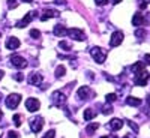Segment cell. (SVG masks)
Wrapping results in <instances>:
<instances>
[{"mask_svg": "<svg viewBox=\"0 0 150 138\" xmlns=\"http://www.w3.org/2000/svg\"><path fill=\"white\" fill-rule=\"evenodd\" d=\"M60 47L63 48V50H71V48H72V47H71L68 42H65V41H60Z\"/></svg>", "mask_w": 150, "mask_h": 138, "instance_id": "30", "label": "cell"}, {"mask_svg": "<svg viewBox=\"0 0 150 138\" xmlns=\"http://www.w3.org/2000/svg\"><path fill=\"white\" fill-rule=\"evenodd\" d=\"M20 45H21V42L17 39V38H14V36L8 38V41H6V48L8 50H17Z\"/></svg>", "mask_w": 150, "mask_h": 138, "instance_id": "12", "label": "cell"}, {"mask_svg": "<svg viewBox=\"0 0 150 138\" xmlns=\"http://www.w3.org/2000/svg\"><path fill=\"white\" fill-rule=\"evenodd\" d=\"M8 137H9V138H18L20 135H18L17 132H14V131H9V132H8Z\"/></svg>", "mask_w": 150, "mask_h": 138, "instance_id": "32", "label": "cell"}, {"mask_svg": "<svg viewBox=\"0 0 150 138\" xmlns=\"http://www.w3.org/2000/svg\"><path fill=\"white\" fill-rule=\"evenodd\" d=\"M54 135H56V131H54V129H51V131L45 132V135H44L42 138H54Z\"/></svg>", "mask_w": 150, "mask_h": 138, "instance_id": "26", "label": "cell"}, {"mask_svg": "<svg viewBox=\"0 0 150 138\" xmlns=\"http://www.w3.org/2000/svg\"><path fill=\"white\" fill-rule=\"evenodd\" d=\"M39 107H41V102L38 101V99H35V98H29L27 101H26V108H27L30 113L38 111V110H39Z\"/></svg>", "mask_w": 150, "mask_h": 138, "instance_id": "8", "label": "cell"}, {"mask_svg": "<svg viewBox=\"0 0 150 138\" xmlns=\"http://www.w3.org/2000/svg\"><path fill=\"white\" fill-rule=\"evenodd\" d=\"M95 116H96V113H95L93 110H90V108H89V110H86V111L83 113V117H84V120H92Z\"/></svg>", "mask_w": 150, "mask_h": 138, "instance_id": "19", "label": "cell"}, {"mask_svg": "<svg viewBox=\"0 0 150 138\" xmlns=\"http://www.w3.org/2000/svg\"><path fill=\"white\" fill-rule=\"evenodd\" d=\"M105 99H107V102H114L116 99H117V95H116V93H108V95L105 96Z\"/></svg>", "mask_w": 150, "mask_h": 138, "instance_id": "23", "label": "cell"}, {"mask_svg": "<svg viewBox=\"0 0 150 138\" xmlns=\"http://www.w3.org/2000/svg\"><path fill=\"white\" fill-rule=\"evenodd\" d=\"M131 69H132L135 74H137V72H141V71H144V65L141 63V62H137V63H134V65H132V68H131Z\"/></svg>", "mask_w": 150, "mask_h": 138, "instance_id": "21", "label": "cell"}, {"mask_svg": "<svg viewBox=\"0 0 150 138\" xmlns=\"http://www.w3.org/2000/svg\"><path fill=\"white\" fill-rule=\"evenodd\" d=\"M122 126H123V120L122 119H111L110 120V123H108V128L111 129V131H120L122 129Z\"/></svg>", "mask_w": 150, "mask_h": 138, "instance_id": "11", "label": "cell"}, {"mask_svg": "<svg viewBox=\"0 0 150 138\" xmlns=\"http://www.w3.org/2000/svg\"><path fill=\"white\" fill-rule=\"evenodd\" d=\"M9 8H17V0H8Z\"/></svg>", "mask_w": 150, "mask_h": 138, "instance_id": "33", "label": "cell"}, {"mask_svg": "<svg viewBox=\"0 0 150 138\" xmlns=\"http://www.w3.org/2000/svg\"><path fill=\"white\" fill-rule=\"evenodd\" d=\"M122 41H123V33H122L120 30H117V32H114V33L111 35L110 45H111V47H117V45L122 44Z\"/></svg>", "mask_w": 150, "mask_h": 138, "instance_id": "10", "label": "cell"}, {"mask_svg": "<svg viewBox=\"0 0 150 138\" xmlns=\"http://www.w3.org/2000/svg\"><path fill=\"white\" fill-rule=\"evenodd\" d=\"M14 122H15V126H21V116L20 114H15L14 116Z\"/></svg>", "mask_w": 150, "mask_h": 138, "instance_id": "29", "label": "cell"}, {"mask_svg": "<svg viewBox=\"0 0 150 138\" xmlns=\"http://www.w3.org/2000/svg\"><path fill=\"white\" fill-rule=\"evenodd\" d=\"M3 117V113H2V110H0V119H2Z\"/></svg>", "mask_w": 150, "mask_h": 138, "instance_id": "41", "label": "cell"}, {"mask_svg": "<svg viewBox=\"0 0 150 138\" xmlns=\"http://www.w3.org/2000/svg\"><path fill=\"white\" fill-rule=\"evenodd\" d=\"M65 72H66V69H65V66H57V69H56V77L57 78H60V77H63L65 75Z\"/></svg>", "mask_w": 150, "mask_h": 138, "instance_id": "22", "label": "cell"}, {"mask_svg": "<svg viewBox=\"0 0 150 138\" xmlns=\"http://www.w3.org/2000/svg\"><path fill=\"white\" fill-rule=\"evenodd\" d=\"M56 5H66V0H56Z\"/></svg>", "mask_w": 150, "mask_h": 138, "instance_id": "36", "label": "cell"}, {"mask_svg": "<svg viewBox=\"0 0 150 138\" xmlns=\"http://www.w3.org/2000/svg\"><path fill=\"white\" fill-rule=\"evenodd\" d=\"M132 24H134V26H137V27L141 26V24H144V17L140 14V12H137V14L132 17Z\"/></svg>", "mask_w": 150, "mask_h": 138, "instance_id": "16", "label": "cell"}, {"mask_svg": "<svg viewBox=\"0 0 150 138\" xmlns=\"http://www.w3.org/2000/svg\"><path fill=\"white\" fill-rule=\"evenodd\" d=\"M54 17H59V12L57 11H45L44 14L41 15V21H47V20L54 18Z\"/></svg>", "mask_w": 150, "mask_h": 138, "instance_id": "15", "label": "cell"}, {"mask_svg": "<svg viewBox=\"0 0 150 138\" xmlns=\"http://www.w3.org/2000/svg\"><path fill=\"white\" fill-rule=\"evenodd\" d=\"M20 101H21V95H18V93H12V95H9L8 98H6V107L9 108V110H15L18 105H20Z\"/></svg>", "mask_w": 150, "mask_h": 138, "instance_id": "3", "label": "cell"}, {"mask_svg": "<svg viewBox=\"0 0 150 138\" xmlns=\"http://www.w3.org/2000/svg\"><path fill=\"white\" fill-rule=\"evenodd\" d=\"M3 75H5V72H3V71H0V78H2Z\"/></svg>", "mask_w": 150, "mask_h": 138, "instance_id": "39", "label": "cell"}, {"mask_svg": "<svg viewBox=\"0 0 150 138\" xmlns=\"http://www.w3.org/2000/svg\"><path fill=\"white\" fill-rule=\"evenodd\" d=\"M90 53H92V57L96 60V63H104L105 59H107V53L104 51L102 48H99V47H93L90 50Z\"/></svg>", "mask_w": 150, "mask_h": 138, "instance_id": "1", "label": "cell"}, {"mask_svg": "<svg viewBox=\"0 0 150 138\" xmlns=\"http://www.w3.org/2000/svg\"><path fill=\"white\" fill-rule=\"evenodd\" d=\"M126 104H128V105H132V107H140V105H141V101H140L138 98L129 96V98L126 99Z\"/></svg>", "mask_w": 150, "mask_h": 138, "instance_id": "18", "label": "cell"}, {"mask_svg": "<svg viewBox=\"0 0 150 138\" xmlns=\"http://www.w3.org/2000/svg\"><path fill=\"white\" fill-rule=\"evenodd\" d=\"M42 126H44V119H42L41 116H38L36 119H33V120H32V125H30V128H32V131H33L35 134L41 132Z\"/></svg>", "mask_w": 150, "mask_h": 138, "instance_id": "9", "label": "cell"}, {"mask_svg": "<svg viewBox=\"0 0 150 138\" xmlns=\"http://www.w3.org/2000/svg\"><path fill=\"white\" fill-rule=\"evenodd\" d=\"M35 17H38V12L36 11H32V12H29V14L26 15V17H24L23 20H20L18 23H17V29H23V27H26L27 26V24L35 18Z\"/></svg>", "mask_w": 150, "mask_h": 138, "instance_id": "5", "label": "cell"}, {"mask_svg": "<svg viewBox=\"0 0 150 138\" xmlns=\"http://www.w3.org/2000/svg\"><path fill=\"white\" fill-rule=\"evenodd\" d=\"M123 138H135V137H134V135H131V134H128V135H125Z\"/></svg>", "mask_w": 150, "mask_h": 138, "instance_id": "37", "label": "cell"}, {"mask_svg": "<svg viewBox=\"0 0 150 138\" xmlns=\"http://www.w3.org/2000/svg\"><path fill=\"white\" fill-rule=\"evenodd\" d=\"M11 65L15 66L17 69H24L27 66V60L21 56H12L11 57Z\"/></svg>", "mask_w": 150, "mask_h": 138, "instance_id": "4", "label": "cell"}, {"mask_svg": "<svg viewBox=\"0 0 150 138\" xmlns=\"http://www.w3.org/2000/svg\"><path fill=\"white\" fill-rule=\"evenodd\" d=\"M92 96V90H90V87H80L78 89V98H81V99H89Z\"/></svg>", "mask_w": 150, "mask_h": 138, "instance_id": "13", "label": "cell"}, {"mask_svg": "<svg viewBox=\"0 0 150 138\" xmlns=\"http://www.w3.org/2000/svg\"><path fill=\"white\" fill-rule=\"evenodd\" d=\"M0 99H2V93H0Z\"/></svg>", "mask_w": 150, "mask_h": 138, "instance_id": "44", "label": "cell"}, {"mask_svg": "<svg viewBox=\"0 0 150 138\" xmlns=\"http://www.w3.org/2000/svg\"><path fill=\"white\" fill-rule=\"evenodd\" d=\"M68 35L72 38V41H84L86 39V35L81 29H69Z\"/></svg>", "mask_w": 150, "mask_h": 138, "instance_id": "6", "label": "cell"}, {"mask_svg": "<svg viewBox=\"0 0 150 138\" xmlns=\"http://www.w3.org/2000/svg\"><path fill=\"white\" fill-rule=\"evenodd\" d=\"M29 83L33 84V86H39L42 83V75L41 74H30V77H29Z\"/></svg>", "mask_w": 150, "mask_h": 138, "instance_id": "14", "label": "cell"}, {"mask_svg": "<svg viewBox=\"0 0 150 138\" xmlns=\"http://www.w3.org/2000/svg\"><path fill=\"white\" fill-rule=\"evenodd\" d=\"M101 138H108V137H105V135H104V137H101Z\"/></svg>", "mask_w": 150, "mask_h": 138, "instance_id": "43", "label": "cell"}, {"mask_svg": "<svg viewBox=\"0 0 150 138\" xmlns=\"http://www.w3.org/2000/svg\"><path fill=\"white\" fill-rule=\"evenodd\" d=\"M30 36L33 38V39H38V38L41 36V32L38 30V29H32V30H30Z\"/></svg>", "mask_w": 150, "mask_h": 138, "instance_id": "24", "label": "cell"}, {"mask_svg": "<svg viewBox=\"0 0 150 138\" xmlns=\"http://www.w3.org/2000/svg\"><path fill=\"white\" fill-rule=\"evenodd\" d=\"M144 63L150 65V54H144Z\"/></svg>", "mask_w": 150, "mask_h": 138, "instance_id": "35", "label": "cell"}, {"mask_svg": "<svg viewBox=\"0 0 150 138\" xmlns=\"http://www.w3.org/2000/svg\"><path fill=\"white\" fill-rule=\"evenodd\" d=\"M107 3H108V0H96V5H99V6H104Z\"/></svg>", "mask_w": 150, "mask_h": 138, "instance_id": "34", "label": "cell"}, {"mask_svg": "<svg viewBox=\"0 0 150 138\" xmlns=\"http://www.w3.org/2000/svg\"><path fill=\"white\" fill-rule=\"evenodd\" d=\"M135 36H137V38H144V36H146V30H144V29L135 30Z\"/></svg>", "mask_w": 150, "mask_h": 138, "instance_id": "25", "label": "cell"}, {"mask_svg": "<svg viewBox=\"0 0 150 138\" xmlns=\"http://www.w3.org/2000/svg\"><path fill=\"white\" fill-rule=\"evenodd\" d=\"M102 113H104V114H110V113H112V107L111 105H105L102 108Z\"/></svg>", "mask_w": 150, "mask_h": 138, "instance_id": "28", "label": "cell"}, {"mask_svg": "<svg viewBox=\"0 0 150 138\" xmlns=\"http://www.w3.org/2000/svg\"><path fill=\"white\" fill-rule=\"evenodd\" d=\"M0 36H2V33H0Z\"/></svg>", "mask_w": 150, "mask_h": 138, "instance_id": "45", "label": "cell"}, {"mask_svg": "<svg viewBox=\"0 0 150 138\" xmlns=\"http://www.w3.org/2000/svg\"><path fill=\"white\" fill-rule=\"evenodd\" d=\"M21 2H26V3H30V2H33V0H21Z\"/></svg>", "mask_w": 150, "mask_h": 138, "instance_id": "38", "label": "cell"}, {"mask_svg": "<svg viewBox=\"0 0 150 138\" xmlns=\"http://www.w3.org/2000/svg\"><path fill=\"white\" fill-rule=\"evenodd\" d=\"M147 104H149V105H150V95H149V96H147Z\"/></svg>", "mask_w": 150, "mask_h": 138, "instance_id": "40", "label": "cell"}, {"mask_svg": "<svg viewBox=\"0 0 150 138\" xmlns=\"http://www.w3.org/2000/svg\"><path fill=\"white\" fill-rule=\"evenodd\" d=\"M54 35H56V36H66V35H68V29H65L63 26L57 24V26L54 27Z\"/></svg>", "mask_w": 150, "mask_h": 138, "instance_id": "17", "label": "cell"}, {"mask_svg": "<svg viewBox=\"0 0 150 138\" xmlns=\"http://www.w3.org/2000/svg\"><path fill=\"white\" fill-rule=\"evenodd\" d=\"M111 138H117V137H116V135H111Z\"/></svg>", "mask_w": 150, "mask_h": 138, "instance_id": "42", "label": "cell"}, {"mask_svg": "<svg viewBox=\"0 0 150 138\" xmlns=\"http://www.w3.org/2000/svg\"><path fill=\"white\" fill-rule=\"evenodd\" d=\"M149 78H150V74H149L147 71L137 72V77L134 78V84H135V86H141V87H144V86L149 83Z\"/></svg>", "mask_w": 150, "mask_h": 138, "instance_id": "2", "label": "cell"}, {"mask_svg": "<svg viewBox=\"0 0 150 138\" xmlns=\"http://www.w3.org/2000/svg\"><path fill=\"white\" fill-rule=\"evenodd\" d=\"M99 128V125L98 123H90V125H87V128H86V132L89 134V135H92V134H95L96 132V129Z\"/></svg>", "mask_w": 150, "mask_h": 138, "instance_id": "20", "label": "cell"}, {"mask_svg": "<svg viewBox=\"0 0 150 138\" xmlns=\"http://www.w3.org/2000/svg\"><path fill=\"white\" fill-rule=\"evenodd\" d=\"M128 125H129V128L131 129H134V132L137 134V132H138V126H137V125L134 123V122H131V120H128Z\"/></svg>", "mask_w": 150, "mask_h": 138, "instance_id": "27", "label": "cell"}, {"mask_svg": "<svg viewBox=\"0 0 150 138\" xmlns=\"http://www.w3.org/2000/svg\"><path fill=\"white\" fill-rule=\"evenodd\" d=\"M14 80H15V81H23V80H24V75H23V74H15V75H14Z\"/></svg>", "mask_w": 150, "mask_h": 138, "instance_id": "31", "label": "cell"}, {"mask_svg": "<svg viewBox=\"0 0 150 138\" xmlns=\"http://www.w3.org/2000/svg\"><path fill=\"white\" fill-rule=\"evenodd\" d=\"M51 101H53L54 105L60 107V105H63V104L66 102V96L62 93V92H54L53 96H51Z\"/></svg>", "mask_w": 150, "mask_h": 138, "instance_id": "7", "label": "cell"}]
</instances>
